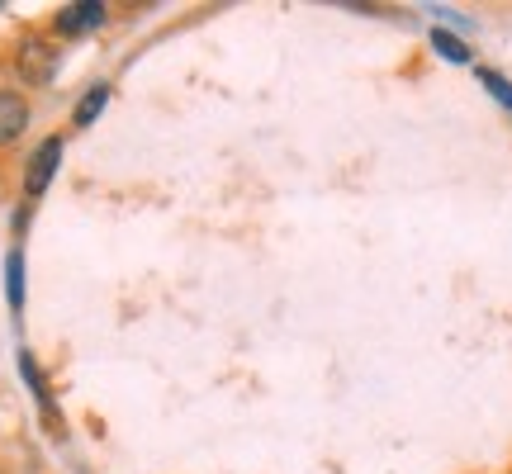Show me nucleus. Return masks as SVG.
<instances>
[{"label": "nucleus", "instance_id": "obj_4", "mask_svg": "<svg viewBox=\"0 0 512 474\" xmlns=\"http://www.w3.org/2000/svg\"><path fill=\"white\" fill-rule=\"evenodd\" d=\"M29 128V105L19 91H0V143H15Z\"/></svg>", "mask_w": 512, "mask_h": 474}, {"label": "nucleus", "instance_id": "obj_2", "mask_svg": "<svg viewBox=\"0 0 512 474\" xmlns=\"http://www.w3.org/2000/svg\"><path fill=\"white\" fill-rule=\"evenodd\" d=\"M110 19V10L100 0H81V5H62L57 10V34H86V29H100Z\"/></svg>", "mask_w": 512, "mask_h": 474}, {"label": "nucleus", "instance_id": "obj_3", "mask_svg": "<svg viewBox=\"0 0 512 474\" xmlns=\"http://www.w3.org/2000/svg\"><path fill=\"white\" fill-rule=\"evenodd\" d=\"M19 72H24V81L29 86H48L57 72V53L48 48V43H24V53H19Z\"/></svg>", "mask_w": 512, "mask_h": 474}, {"label": "nucleus", "instance_id": "obj_7", "mask_svg": "<svg viewBox=\"0 0 512 474\" xmlns=\"http://www.w3.org/2000/svg\"><path fill=\"white\" fill-rule=\"evenodd\" d=\"M432 48H437L441 57H451V62H470V48H465L460 38H451L446 29H437V34H432Z\"/></svg>", "mask_w": 512, "mask_h": 474}, {"label": "nucleus", "instance_id": "obj_6", "mask_svg": "<svg viewBox=\"0 0 512 474\" xmlns=\"http://www.w3.org/2000/svg\"><path fill=\"white\" fill-rule=\"evenodd\" d=\"M110 105V86H91V91L81 95V105H76V114H72V124L76 128H86V124H95V114Z\"/></svg>", "mask_w": 512, "mask_h": 474}, {"label": "nucleus", "instance_id": "obj_5", "mask_svg": "<svg viewBox=\"0 0 512 474\" xmlns=\"http://www.w3.org/2000/svg\"><path fill=\"white\" fill-rule=\"evenodd\" d=\"M5 299H10V309H24V256L10 252L5 256Z\"/></svg>", "mask_w": 512, "mask_h": 474}, {"label": "nucleus", "instance_id": "obj_8", "mask_svg": "<svg viewBox=\"0 0 512 474\" xmlns=\"http://www.w3.org/2000/svg\"><path fill=\"white\" fill-rule=\"evenodd\" d=\"M479 81H484V86L494 91V100H503V105L512 110V81H508V76H498V72H479Z\"/></svg>", "mask_w": 512, "mask_h": 474}, {"label": "nucleus", "instance_id": "obj_1", "mask_svg": "<svg viewBox=\"0 0 512 474\" xmlns=\"http://www.w3.org/2000/svg\"><path fill=\"white\" fill-rule=\"evenodd\" d=\"M57 162H62V138L38 143V152L29 157V171H24V190H29V195H43V190H48V181H53Z\"/></svg>", "mask_w": 512, "mask_h": 474}]
</instances>
